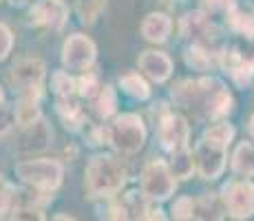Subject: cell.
I'll return each mask as SVG.
<instances>
[{"instance_id": "7402d4cb", "label": "cell", "mask_w": 254, "mask_h": 221, "mask_svg": "<svg viewBox=\"0 0 254 221\" xmlns=\"http://www.w3.org/2000/svg\"><path fill=\"white\" fill-rule=\"evenodd\" d=\"M184 60L192 71H208L212 60H210V51L201 42H192L184 53Z\"/></svg>"}, {"instance_id": "7c38bea8", "label": "cell", "mask_w": 254, "mask_h": 221, "mask_svg": "<svg viewBox=\"0 0 254 221\" xmlns=\"http://www.w3.org/2000/svg\"><path fill=\"white\" fill-rule=\"evenodd\" d=\"M137 65H139V71L148 80L157 82V84H164L173 75V60L164 51H144L139 56Z\"/></svg>"}, {"instance_id": "2e32d148", "label": "cell", "mask_w": 254, "mask_h": 221, "mask_svg": "<svg viewBox=\"0 0 254 221\" xmlns=\"http://www.w3.org/2000/svg\"><path fill=\"white\" fill-rule=\"evenodd\" d=\"M13 106H16V122L22 129L31 126L33 122H38L42 117L38 93H20V97H18V102Z\"/></svg>"}, {"instance_id": "d6986e66", "label": "cell", "mask_w": 254, "mask_h": 221, "mask_svg": "<svg viewBox=\"0 0 254 221\" xmlns=\"http://www.w3.org/2000/svg\"><path fill=\"white\" fill-rule=\"evenodd\" d=\"M228 20H230V27L237 33L246 36L248 40H254V9L234 7L232 11L228 13Z\"/></svg>"}, {"instance_id": "484cf974", "label": "cell", "mask_w": 254, "mask_h": 221, "mask_svg": "<svg viewBox=\"0 0 254 221\" xmlns=\"http://www.w3.org/2000/svg\"><path fill=\"white\" fill-rule=\"evenodd\" d=\"M203 137H208V140H212V142H219V144L230 146L232 140H234V129L228 124V122H217V124L208 126L206 133H203Z\"/></svg>"}, {"instance_id": "ba28073f", "label": "cell", "mask_w": 254, "mask_h": 221, "mask_svg": "<svg viewBox=\"0 0 254 221\" xmlns=\"http://www.w3.org/2000/svg\"><path fill=\"white\" fill-rule=\"evenodd\" d=\"M226 157H228V146L212 142L208 137H201V142L194 148V159H197V170L203 179L212 181L221 177L226 168Z\"/></svg>"}, {"instance_id": "4dcf8cb0", "label": "cell", "mask_w": 254, "mask_h": 221, "mask_svg": "<svg viewBox=\"0 0 254 221\" xmlns=\"http://www.w3.org/2000/svg\"><path fill=\"white\" fill-rule=\"evenodd\" d=\"M13 49V33L4 22H0V62L7 60Z\"/></svg>"}, {"instance_id": "30bf717a", "label": "cell", "mask_w": 254, "mask_h": 221, "mask_svg": "<svg viewBox=\"0 0 254 221\" xmlns=\"http://www.w3.org/2000/svg\"><path fill=\"white\" fill-rule=\"evenodd\" d=\"M179 33L182 38H188L192 42H210L217 38V29L210 22V18L203 11H188L179 20Z\"/></svg>"}, {"instance_id": "83f0119b", "label": "cell", "mask_w": 254, "mask_h": 221, "mask_svg": "<svg viewBox=\"0 0 254 221\" xmlns=\"http://www.w3.org/2000/svg\"><path fill=\"white\" fill-rule=\"evenodd\" d=\"M173 219H194V199L192 197H179L173 204Z\"/></svg>"}, {"instance_id": "277c9868", "label": "cell", "mask_w": 254, "mask_h": 221, "mask_svg": "<svg viewBox=\"0 0 254 221\" xmlns=\"http://www.w3.org/2000/svg\"><path fill=\"white\" fill-rule=\"evenodd\" d=\"M139 188L150 201H166L177 190V177L164 159H150L141 168Z\"/></svg>"}, {"instance_id": "8992f818", "label": "cell", "mask_w": 254, "mask_h": 221, "mask_svg": "<svg viewBox=\"0 0 254 221\" xmlns=\"http://www.w3.org/2000/svg\"><path fill=\"white\" fill-rule=\"evenodd\" d=\"M221 201L232 219H248L254 215V184L250 179H232L223 186Z\"/></svg>"}, {"instance_id": "9c48e42d", "label": "cell", "mask_w": 254, "mask_h": 221, "mask_svg": "<svg viewBox=\"0 0 254 221\" xmlns=\"http://www.w3.org/2000/svg\"><path fill=\"white\" fill-rule=\"evenodd\" d=\"M47 75V67L38 58H22L11 67V84L20 93H40Z\"/></svg>"}, {"instance_id": "603a6c76", "label": "cell", "mask_w": 254, "mask_h": 221, "mask_svg": "<svg viewBox=\"0 0 254 221\" xmlns=\"http://www.w3.org/2000/svg\"><path fill=\"white\" fill-rule=\"evenodd\" d=\"M51 88L58 97H73L77 93V80L71 75V71L62 69L51 75Z\"/></svg>"}, {"instance_id": "f1b7e54d", "label": "cell", "mask_w": 254, "mask_h": 221, "mask_svg": "<svg viewBox=\"0 0 254 221\" xmlns=\"http://www.w3.org/2000/svg\"><path fill=\"white\" fill-rule=\"evenodd\" d=\"M9 219H27V221H42L45 215H42V208L40 206H18V208L11 210Z\"/></svg>"}, {"instance_id": "f546056e", "label": "cell", "mask_w": 254, "mask_h": 221, "mask_svg": "<svg viewBox=\"0 0 254 221\" xmlns=\"http://www.w3.org/2000/svg\"><path fill=\"white\" fill-rule=\"evenodd\" d=\"M13 124H18L16 122V106H9L7 102H4V104L0 106V137L7 135V133L13 129Z\"/></svg>"}, {"instance_id": "52a82bcc", "label": "cell", "mask_w": 254, "mask_h": 221, "mask_svg": "<svg viewBox=\"0 0 254 221\" xmlns=\"http://www.w3.org/2000/svg\"><path fill=\"white\" fill-rule=\"evenodd\" d=\"M157 137L159 144L168 153H177V150L188 148L190 140V124L184 115L179 113H166L157 122Z\"/></svg>"}, {"instance_id": "7a4b0ae2", "label": "cell", "mask_w": 254, "mask_h": 221, "mask_svg": "<svg viewBox=\"0 0 254 221\" xmlns=\"http://www.w3.org/2000/svg\"><path fill=\"white\" fill-rule=\"evenodd\" d=\"M13 170H16V177L22 184L31 186L38 193H49V195L60 188L62 177H64V166L58 159H49V157L18 161Z\"/></svg>"}, {"instance_id": "ac0fdd59", "label": "cell", "mask_w": 254, "mask_h": 221, "mask_svg": "<svg viewBox=\"0 0 254 221\" xmlns=\"http://www.w3.org/2000/svg\"><path fill=\"white\" fill-rule=\"evenodd\" d=\"M120 88L124 95H128L130 100L146 102L150 97V86L139 73H126L120 77Z\"/></svg>"}, {"instance_id": "ffe728a7", "label": "cell", "mask_w": 254, "mask_h": 221, "mask_svg": "<svg viewBox=\"0 0 254 221\" xmlns=\"http://www.w3.org/2000/svg\"><path fill=\"white\" fill-rule=\"evenodd\" d=\"M170 168L177 179H190L197 168V159L188 148L177 150V153H170Z\"/></svg>"}, {"instance_id": "44dd1931", "label": "cell", "mask_w": 254, "mask_h": 221, "mask_svg": "<svg viewBox=\"0 0 254 221\" xmlns=\"http://www.w3.org/2000/svg\"><path fill=\"white\" fill-rule=\"evenodd\" d=\"M95 113L100 115V120H109L117 113V93L111 84H104L102 91L97 93V97L93 100Z\"/></svg>"}, {"instance_id": "e0dca14e", "label": "cell", "mask_w": 254, "mask_h": 221, "mask_svg": "<svg viewBox=\"0 0 254 221\" xmlns=\"http://www.w3.org/2000/svg\"><path fill=\"white\" fill-rule=\"evenodd\" d=\"M232 173L241 177H252L254 175V146L250 142H241L234 148L232 155Z\"/></svg>"}, {"instance_id": "9a60e30c", "label": "cell", "mask_w": 254, "mask_h": 221, "mask_svg": "<svg viewBox=\"0 0 254 221\" xmlns=\"http://www.w3.org/2000/svg\"><path fill=\"white\" fill-rule=\"evenodd\" d=\"M56 113L60 117V122L64 124V129L71 133H80L82 126L86 124V115L82 111V106L77 102H73L71 97H58Z\"/></svg>"}, {"instance_id": "4316f807", "label": "cell", "mask_w": 254, "mask_h": 221, "mask_svg": "<svg viewBox=\"0 0 254 221\" xmlns=\"http://www.w3.org/2000/svg\"><path fill=\"white\" fill-rule=\"evenodd\" d=\"M16 186L9 184V181H0V217H4L7 213H11L16 208Z\"/></svg>"}, {"instance_id": "e575fe53", "label": "cell", "mask_w": 254, "mask_h": 221, "mask_svg": "<svg viewBox=\"0 0 254 221\" xmlns=\"http://www.w3.org/2000/svg\"><path fill=\"white\" fill-rule=\"evenodd\" d=\"M11 2H13V4H22L24 0H11Z\"/></svg>"}, {"instance_id": "d6a6232c", "label": "cell", "mask_w": 254, "mask_h": 221, "mask_svg": "<svg viewBox=\"0 0 254 221\" xmlns=\"http://www.w3.org/2000/svg\"><path fill=\"white\" fill-rule=\"evenodd\" d=\"M250 135L254 137V115H252V120H250Z\"/></svg>"}, {"instance_id": "836d02e7", "label": "cell", "mask_w": 254, "mask_h": 221, "mask_svg": "<svg viewBox=\"0 0 254 221\" xmlns=\"http://www.w3.org/2000/svg\"><path fill=\"white\" fill-rule=\"evenodd\" d=\"M4 104V93H2V86H0V106Z\"/></svg>"}, {"instance_id": "8fae6325", "label": "cell", "mask_w": 254, "mask_h": 221, "mask_svg": "<svg viewBox=\"0 0 254 221\" xmlns=\"http://www.w3.org/2000/svg\"><path fill=\"white\" fill-rule=\"evenodd\" d=\"M31 18L36 24H45L53 31H60L69 20V9L62 0H40L31 7Z\"/></svg>"}, {"instance_id": "6da1fadb", "label": "cell", "mask_w": 254, "mask_h": 221, "mask_svg": "<svg viewBox=\"0 0 254 221\" xmlns=\"http://www.w3.org/2000/svg\"><path fill=\"white\" fill-rule=\"evenodd\" d=\"M86 193L95 199H113L126 184L122 164L111 155H95L84 170Z\"/></svg>"}, {"instance_id": "d4e9b609", "label": "cell", "mask_w": 254, "mask_h": 221, "mask_svg": "<svg viewBox=\"0 0 254 221\" xmlns=\"http://www.w3.org/2000/svg\"><path fill=\"white\" fill-rule=\"evenodd\" d=\"M102 82H100V77L95 75V73H91V71H86V73H80V77H77V95L80 97H84V100H95L97 97V93L102 91Z\"/></svg>"}, {"instance_id": "5bb4252c", "label": "cell", "mask_w": 254, "mask_h": 221, "mask_svg": "<svg viewBox=\"0 0 254 221\" xmlns=\"http://www.w3.org/2000/svg\"><path fill=\"white\" fill-rule=\"evenodd\" d=\"M139 31L144 36V40H148L153 44H162L168 40L170 31H173V20H170V16H166L162 11H153L144 18Z\"/></svg>"}, {"instance_id": "d590c367", "label": "cell", "mask_w": 254, "mask_h": 221, "mask_svg": "<svg viewBox=\"0 0 254 221\" xmlns=\"http://www.w3.org/2000/svg\"><path fill=\"white\" fill-rule=\"evenodd\" d=\"M0 181H2V175H0Z\"/></svg>"}, {"instance_id": "5b68a950", "label": "cell", "mask_w": 254, "mask_h": 221, "mask_svg": "<svg viewBox=\"0 0 254 221\" xmlns=\"http://www.w3.org/2000/svg\"><path fill=\"white\" fill-rule=\"evenodd\" d=\"M97 47L84 33H73L62 44V67L73 73H86L95 65Z\"/></svg>"}, {"instance_id": "4fadbf2b", "label": "cell", "mask_w": 254, "mask_h": 221, "mask_svg": "<svg viewBox=\"0 0 254 221\" xmlns=\"http://www.w3.org/2000/svg\"><path fill=\"white\" fill-rule=\"evenodd\" d=\"M51 140H53V131L49 126V122L45 117H40L38 122H33L31 126L22 129V137H20V150L27 155H33V153H42L51 146Z\"/></svg>"}, {"instance_id": "1f68e13d", "label": "cell", "mask_w": 254, "mask_h": 221, "mask_svg": "<svg viewBox=\"0 0 254 221\" xmlns=\"http://www.w3.org/2000/svg\"><path fill=\"white\" fill-rule=\"evenodd\" d=\"M206 4L210 7V11H226L230 13L237 7V0H206Z\"/></svg>"}, {"instance_id": "cb8c5ba5", "label": "cell", "mask_w": 254, "mask_h": 221, "mask_svg": "<svg viewBox=\"0 0 254 221\" xmlns=\"http://www.w3.org/2000/svg\"><path fill=\"white\" fill-rule=\"evenodd\" d=\"M221 199H214L210 195H203V197L194 199V219H221Z\"/></svg>"}, {"instance_id": "3957f363", "label": "cell", "mask_w": 254, "mask_h": 221, "mask_svg": "<svg viewBox=\"0 0 254 221\" xmlns=\"http://www.w3.org/2000/svg\"><path fill=\"white\" fill-rule=\"evenodd\" d=\"M148 131L137 113H122L109 129V144L122 155H135L144 148Z\"/></svg>"}]
</instances>
